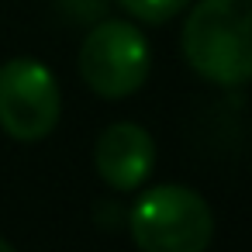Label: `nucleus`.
<instances>
[{
	"label": "nucleus",
	"mask_w": 252,
	"mask_h": 252,
	"mask_svg": "<svg viewBox=\"0 0 252 252\" xmlns=\"http://www.w3.org/2000/svg\"><path fill=\"white\" fill-rule=\"evenodd\" d=\"M187 66L218 87L252 80V0H200L180 35Z\"/></svg>",
	"instance_id": "f257e3e1"
},
{
	"label": "nucleus",
	"mask_w": 252,
	"mask_h": 252,
	"mask_svg": "<svg viewBox=\"0 0 252 252\" xmlns=\"http://www.w3.org/2000/svg\"><path fill=\"white\" fill-rule=\"evenodd\" d=\"M0 252H14V245H11V242H7L4 235H0Z\"/></svg>",
	"instance_id": "0eeeda50"
},
{
	"label": "nucleus",
	"mask_w": 252,
	"mask_h": 252,
	"mask_svg": "<svg viewBox=\"0 0 252 252\" xmlns=\"http://www.w3.org/2000/svg\"><path fill=\"white\" fill-rule=\"evenodd\" d=\"M128 228L138 252H207L214 214L193 187L159 183L135 200Z\"/></svg>",
	"instance_id": "f03ea898"
},
{
	"label": "nucleus",
	"mask_w": 252,
	"mask_h": 252,
	"mask_svg": "<svg viewBox=\"0 0 252 252\" xmlns=\"http://www.w3.org/2000/svg\"><path fill=\"white\" fill-rule=\"evenodd\" d=\"M152 52L145 35L128 21H100L80 45V76L104 100H125L149 80Z\"/></svg>",
	"instance_id": "7ed1b4c3"
},
{
	"label": "nucleus",
	"mask_w": 252,
	"mask_h": 252,
	"mask_svg": "<svg viewBox=\"0 0 252 252\" xmlns=\"http://www.w3.org/2000/svg\"><path fill=\"white\" fill-rule=\"evenodd\" d=\"M63 114L59 80L42 59L18 56L0 66V128L14 142H42Z\"/></svg>",
	"instance_id": "20e7f679"
},
{
	"label": "nucleus",
	"mask_w": 252,
	"mask_h": 252,
	"mask_svg": "<svg viewBox=\"0 0 252 252\" xmlns=\"http://www.w3.org/2000/svg\"><path fill=\"white\" fill-rule=\"evenodd\" d=\"M118 4H121L135 21H145V25H166V21H173L180 11L190 7V0H118Z\"/></svg>",
	"instance_id": "423d86ee"
},
{
	"label": "nucleus",
	"mask_w": 252,
	"mask_h": 252,
	"mask_svg": "<svg viewBox=\"0 0 252 252\" xmlns=\"http://www.w3.org/2000/svg\"><path fill=\"white\" fill-rule=\"evenodd\" d=\"M156 166V142L135 121H114L94 145V169L111 190H138Z\"/></svg>",
	"instance_id": "39448f33"
}]
</instances>
